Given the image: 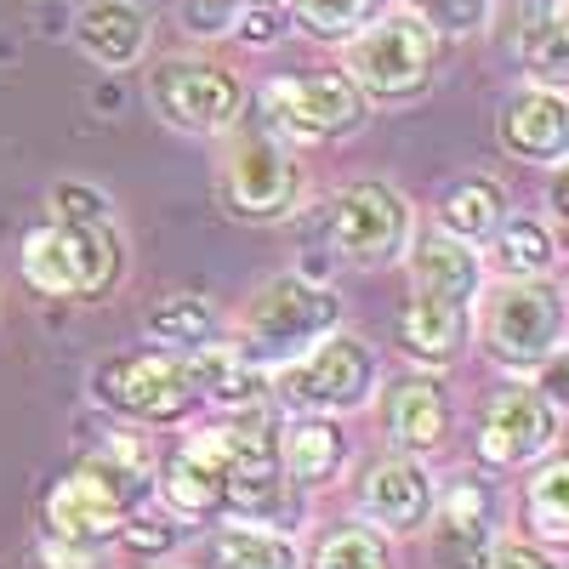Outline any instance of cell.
I'll list each match as a JSON object with an SVG mask.
<instances>
[{
	"instance_id": "19",
	"label": "cell",
	"mask_w": 569,
	"mask_h": 569,
	"mask_svg": "<svg viewBox=\"0 0 569 569\" xmlns=\"http://www.w3.org/2000/svg\"><path fill=\"white\" fill-rule=\"evenodd\" d=\"M467 337H472V308L467 302H445V297H427V291H410L405 308H399V342L410 359L421 365H456L467 353Z\"/></svg>"
},
{
	"instance_id": "24",
	"label": "cell",
	"mask_w": 569,
	"mask_h": 569,
	"mask_svg": "<svg viewBox=\"0 0 569 569\" xmlns=\"http://www.w3.org/2000/svg\"><path fill=\"white\" fill-rule=\"evenodd\" d=\"M200 569H297V541L262 530V525H233V530H211L194 547Z\"/></svg>"
},
{
	"instance_id": "21",
	"label": "cell",
	"mask_w": 569,
	"mask_h": 569,
	"mask_svg": "<svg viewBox=\"0 0 569 569\" xmlns=\"http://www.w3.org/2000/svg\"><path fill=\"white\" fill-rule=\"evenodd\" d=\"M74 40L86 46L103 69H131L149 46V23L131 0H86L74 18Z\"/></svg>"
},
{
	"instance_id": "34",
	"label": "cell",
	"mask_w": 569,
	"mask_h": 569,
	"mask_svg": "<svg viewBox=\"0 0 569 569\" xmlns=\"http://www.w3.org/2000/svg\"><path fill=\"white\" fill-rule=\"evenodd\" d=\"M52 206H58L63 222H109V200L98 194V188H86V182H58Z\"/></svg>"
},
{
	"instance_id": "36",
	"label": "cell",
	"mask_w": 569,
	"mask_h": 569,
	"mask_svg": "<svg viewBox=\"0 0 569 569\" xmlns=\"http://www.w3.org/2000/svg\"><path fill=\"white\" fill-rule=\"evenodd\" d=\"M46 558H52V563H58V569H91V563H86V552H80V547H74V541H69V547H63V541H58V536H52V541H46Z\"/></svg>"
},
{
	"instance_id": "16",
	"label": "cell",
	"mask_w": 569,
	"mask_h": 569,
	"mask_svg": "<svg viewBox=\"0 0 569 569\" xmlns=\"http://www.w3.org/2000/svg\"><path fill=\"white\" fill-rule=\"evenodd\" d=\"M427 501H433V485L410 456H382L365 467L359 479V518L376 536H410L427 525Z\"/></svg>"
},
{
	"instance_id": "37",
	"label": "cell",
	"mask_w": 569,
	"mask_h": 569,
	"mask_svg": "<svg viewBox=\"0 0 569 569\" xmlns=\"http://www.w3.org/2000/svg\"><path fill=\"white\" fill-rule=\"evenodd\" d=\"M257 7H273V0H257Z\"/></svg>"
},
{
	"instance_id": "9",
	"label": "cell",
	"mask_w": 569,
	"mask_h": 569,
	"mask_svg": "<svg viewBox=\"0 0 569 569\" xmlns=\"http://www.w3.org/2000/svg\"><path fill=\"white\" fill-rule=\"evenodd\" d=\"M149 98L160 109L166 126L177 131H194V137H217L240 120L246 109V86L233 80L222 63L206 58H171L149 74Z\"/></svg>"
},
{
	"instance_id": "33",
	"label": "cell",
	"mask_w": 569,
	"mask_h": 569,
	"mask_svg": "<svg viewBox=\"0 0 569 569\" xmlns=\"http://www.w3.org/2000/svg\"><path fill=\"white\" fill-rule=\"evenodd\" d=\"M246 7H257V0H182V23L194 34H228Z\"/></svg>"
},
{
	"instance_id": "25",
	"label": "cell",
	"mask_w": 569,
	"mask_h": 569,
	"mask_svg": "<svg viewBox=\"0 0 569 569\" xmlns=\"http://www.w3.org/2000/svg\"><path fill=\"white\" fill-rule=\"evenodd\" d=\"M142 337L171 348V353H194V348H206L217 337V308L206 297H194V291H171V297H160L149 313H142Z\"/></svg>"
},
{
	"instance_id": "4",
	"label": "cell",
	"mask_w": 569,
	"mask_h": 569,
	"mask_svg": "<svg viewBox=\"0 0 569 569\" xmlns=\"http://www.w3.org/2000/svg\"><path fill=\"white\" fill-rule=\"evenodd\" d=\"M348 80L365 91V98H416V91L433 86L439 69V34L416 23V18H370L359 34H348Z\"/></svg>"
},
{
	"instance_id": "18",
	"label": "cell",
	"mask_w": 569,
	"mask_h": 569,
	"mask_svg": "<svg viewBox=\"0 0 569 569\" xmlns=\"http://www.w3.org/2000/svg\"><path fill=\"white\" fill-rule=\"evenodd\" d=\"M450 393L433 376H405V382L388 388V410H382V427L388 439L405 450V456H427L450 439Z\"/></svg>"
},
{
	"instance_id": "3",
	"label": "cell",
	"mask_w": 569,
	"mask_h": 569,
	"mask_svg": "<svg viewBox=\"0 0 569 569\" xmlns=\"http://www.w3.org/2000/svg\"><path fill=\"white\" fill-rule=\"evenodd\" d=\"M337 325H342V297L337 291H325V284H313L302 273H279L246 308V342L240 348L273 370V365L302 359Z\"/></svg>"
},
{
	"instance_id": "6",
	"label": "cell",
	"mask_w": 569,
	"mask_h": 569,
	"mask_svg": "<svg viewBox=\"0 0 569 569\" xmlns=\"http://www.w3.org/2000/svg\"><path fill=\"white\" fill-rule=\"evenodd\" d=\"M297 188H302V171H297L291 142L273 137L268 126H251V131H240L228 142L217 194H222V211L233 222H273V217H284L297 206Z\"/></svg>"
},
{
	"instance_id": "32",
	"label": "cell",
	"mask_w": 569,
	"mask_h": 569,
	"mask_svg": "<svg viewBox=\"0 0 569 569\" xmlns=\"http://www.w3.org/2000/svg\"><path fill=\"white\" fill-rule=\"evenodd\" d=\"M410 18L427 23L433 34H479L490 23V0H405Z\"/></svg>"
},
{
	"instance_id": "26",
	"label": "cell",
	"mask_w": 569,
	"mask_h": 569,
	"mask_svg": "<svg viewBox=\"0 0 569 569\" xmlns=\"http://www.w3.org/2000/svg\"><path fill=\"white\" fill-rule=\"evenodd\" d=\"M501 217H507V206H501V188L490 177H461L439 200L445 233H456V240H467V246H485L490 233L501 228Z\"/></svg>"
},
{
	"instance_id": "13",
	"label": "cell",
	"mask_w": 569,
	"mask_h": 569,
	"mask_svg": "<svg viewBox=\"0 0 569 569\" xmlns=\"http://www.w3.org/2000/svg\"><path fill=\"white\" fill-rule=\"evenodd\" d=\"M558 445V410L536 388H507L490 399L479 421V461L485 467H530Z\"/></svg>"
},
{
	"instance_id": "2",
	"label": "cell",
	"mask_w": 569,
	"mask_h": 569,
	"mask_svg": "<svg viewBox=\"0 0 569 569\" xmlns=\"http://www.w3.org/2000/svg\"><path fill=\"white\" fill-rule=\"evenodd\" d=\"M120 233L109 222H46L23 246V279L40 297H103L120 279Z\"/></svg>"
},
{
	"instance_id": "30",
	"label": "cell",
	"mask_w": 569,
	"mask_h": 569,
	"mask_svg": "<svg viewBox=\"0 0 569 569\" xmlns=\"http://www.w3.org/2000/svg\"><path fill=\"white\" fill-rule=\"evenodd\" d=\"M308 569H393L388 536H376L370 525H337L319 547Z\"/></svg>"
},
{
	"instance_id": "23",
	"label": "cell",
	"mask_w": 569,
	"mask_h": 569,
	"mask_svg": "<svg viewBox=\"0 0 569 569\" xmlns=\"http://www.w3.org/2000/svg\"><path fill=\"white\" fill-rule=\"evenodd\" d=\"M273 450H279V472L291 485H330V479H337V467H342V456H348L342 433L330 421H319V416L284 421L273 433Z\"/></svg>"
},
{
	"instance_id": "20",
	"label": "cell",
	"mask_w": 569,
	"mask_h": 569,
	"mask_svg": "<svg viewBox=\"0 0 569 569\" xmlns=\"http://www.w3.org/2000/svg\"><path fill=\"white\" fill-rule=\"evenodd\" d=\"M182 365H188V382H194V399H217V405H233V410L257 405L273 382V370L233 342H206Z\"/></svg>"
},
{
	"instance_id": "29",
	"label": "cell",
	"mask_w": 569,
	"mask_h": 569,
	"mask_svg": "<svg viewBox=\"0 0 569 569\" xmlns=\"http://www.w3.org/2000/svg\"><path fill=\"white\" fill-rule=\"evenodd\" d=\"M496 240V268L507 279H547L552 262H558V246H552V233L536 222V217H501V228L490 233Z\"/></svg>"
},
{
	"instance_id": "22",
	"label": "cell",
	"mask_w": 569,
	"mask_h": 569,
	"mask_svg": "<svg viewBox=\"0 0 569 569\" xmlns=\"http://www.w3.org/2000/svg\"><path fill=\"white\" fill-rule=\"evenodd\" d=\"M410 279H416V291H427V297L472 308L485 268H479V257H472V246L456 240V233H427V240L410 251Z\"/></svg>"
},
{
	"instance_id": "17",
	"label": "cell",
	"mask_w": 569,
	"mask_h": 569,
	"mask_svg": "<svg viewBox=\"0 0 569 569\" xmlns=\"http://www.w3.org/2000/svg\"><path fill=\"white\" fill-rule=\"evenodd\" d=\"M501 149L525 166H558L569 154V103L558 86H525L501 103Z\"/></svg>"
},
{
	"instance_id": "12",
	"label": "cell",
	"mask_w": 569,
	"mask_h": 569,
	"mask_svg": "<svg viewBox=\"0 0 569 569\" xmlns=\"http://www.w3.org/2000/svg\"><path fill=\"white\" fill-rule=\"evenodd\" d=\"M291 501V479L279 472V450H273V427L268 416L251 410V421H233V456L222 472V512L246 518V525H268Z\"/></svg>"
},
{
	"instance_id": "15",
	"label": "cell",
	"mask_w": 569,
	"mask_h": 569,
	"mask_svg": "<svg viewBox=\"0 0 569 569\" xmlns=\"http://www.w3.org/2000/svg\"><path fill=\"white\" fill-rule=\"evenodd\" d=\"M433 563L439 569H485L496 541V496L479 479H450L433 501Z\"/></svg>"
},
{
	"instance_id": "27",
	"label": "cell",
	"mask_w": 569,
	"mask_h": 569,
	"mask_svg": "<svg viewBox=\"0 0 569 569\" xmlns=\"http://www.w3.org/2000/svg\"><path fill=\"white\" fill-rule=\"evenodd\" d=\"M525 518H530V536H541L547 547L569 541V461L552 456L530 472L525 485Z\"/></svg>"
},
{
	"instance_id": "11",
	"label": "cell",
	"mask_w": 569,
	"mask_h": 569,
	"mask_svg": "<svg viewBox=\"0 0 569 569\" xmlns=\"http://www.w3.org/2000/svg\"><path fill=\"white\" fill-rule=\"evenodd\" d=\"M370 388H376V359L365 342L342 337V325L319 337L302 359H291L279 376V393L297 410H359Z\"/></svg>"
},
{
	"instance_id": "5",
	"label": "cell",
	"mask_w": 569,
	"mask_h": 569,
	"mask_svg": "<svg viewBox=\"0 0 569 569\" xmlns=\"http://www.w3.org/2000/svg\"><path fill=\"white\" fill-rule=\"evenodd\" d=\"M563 348V291L552 279H507L485 308V353L507 370H541Z\"/></svg>"
},
{
	"instance_id": "35",
	"label": "cell",
	"mask_w": 569,
	"mask_h": 569,
	"mask_svg": "<svg viewBox=\"0 0 569 569\" xmlns=\"http://www.w3.org/2000/svg\"><path fill=\"white\" fill-rule=\"evenodd\" d=\"M485 569H558V558H547V552L530 547V541H490Z\"/></svg>"
},
{
	"instance_id": "31",
	"label": "cell",
	"mask_w": 569,
	"mask_h": 569,
	"mask_svg": "<svg viewBox=\"0 0 569 569\" xmlns=\"http://www.w3.org/2000/svg\"><path fill=\"white\" fill-rule=\"evenodd\" d=\"M291 12L319 40H348V34H359L376 12H382V0H291Z\"/></svg>"
},
{
	"instance_id": "8",
	"label": "cell",
	"mask_w": 569,
	"mask_h": 569,
	"mask_svg": "<svg viewBox=\"0 0 569 569\" xmlns=\"http://www.w3.org/2000/svg\"><path fill=\"white\" fill-rule=\"evenodd\" d=\"M91 393L98 405L120 410V416H137V421H182L194 410V382H188V365L177 353H120V359H103L98 376H91Z\"/></svg>"
},
{
	"instance_id": "14",
	"label": "cell",
	"mask_w": 569,
	"mask_h": 569,
	"mask_svg": "<svg viewBox=\"0 0 569 569\" xmlns=\"http://www.w3.org/2000/svg\"><path fill=\"white\" fill-rule=\"evenodd\" d=\"M228 456H233V421L222 427H200L188 433L166 467H160V496L177 518H211L222 512V472H228Z\"/></svg>"
},
{
	"instance_id": "10",
	"label": "cell",
	"mask_w": 569,
	"mask_h": 569,
	"mask_svg": "<svg viewBox=\"0 0 569 569\" xmlns=\"http://www.w3.org/2000/svg\"><path fill=\"white\" fill-rule=\"evenodd\" d=\"M330 246L353 268H388L410 251V206L388 182H353L330 211Z\"/></svg>"
},
{
	"instance_id": "1",
	"label": "cell",
	"mask_w": 569,
	"mask_h": 569,
	"mask_svg": "<svg viewBox=\"0 0 569 569\" xmlns=\"http://www.w3.org/2000/svg\"><path fill=\"white\" fill-rule=\"evenodd\" d=\"M154 479V456L137 433H114L103 450H91L80 467H69L63 479L46 490V530L58 541L91 547L120 536V525L131 518L137 496Z\"/></svg>"
},
{
	"instance_id": "7",
	"label": "cell",
	"mask_w": 569,
	"mask_h": 569,
	"mask_svg": "<svg viewBox=\"0 0 569 569\" xmlns=\"http://www.w3.org/2000/svg\"><path fill=\"white\" fill-rule=\"evenodd\" d=\"M262 126L284 142H330L353 137L365 126V91L342 74H302V80H273L262 91Z\"/></svg>"
},
{
	"instance_id": "28",
	"label": "cell",
	"mask_w": 569,
	"mask_h": 569,
	"mask_svg": "<svg viewBox=\"0 0 569 569\" xmlns=\"http://www.w3.org/2000/svg\"><path fill=\"white\" fill-rule=\"evenodd\" d=\"M512 23L525 58L558 86L563 80V0H512Z\"/></svg>"
}]
</instances>
